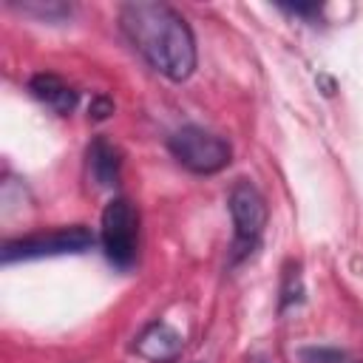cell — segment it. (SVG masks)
<instances>
[{"label": "cell", "instance_id": "obj_13", "mask_svg": "<svg viewBox=\"0 0 363 363\" xmlns=\"http://www.w3.org/2000/svg\"><path fill=\"white\" fill-rule=\"evenodd\" d=\"M278 9H281V11H286V14L303 17V20H312V17H318V14H320V6H315V3H309V6H303V3H295V6H286V3H281Z\"/></svg>", "mask_w": 363, "mask_h": 363}, {"label": "cell", "instance_id": "obj_3", "mask_svg": "<svg viewBox=\"0 0 363 363\" xmlns=\"http://www.w3.org/2000/svg\"><path fill=\"white\" fill-rule=\"evenodd\" d=\"M167 150L173 153V159L182 167H187L190 173H199V176L218 173L233 159L230 142L224 136L201 128V125H184V128H179L167 139Z\"/></svg>", "mask_w": 363, "mask_h": 363}, {"label": "cell", "instance_id": "obj_2", "mask_svg": "<svg viewBox=\"0 0 363 363\" xmlns=\"http://www.w3.org/2000/svg\"><path fill=\"white\" fill-rule=\"evenodd\" d=\"M227 207L233 216V252H230V264H238L244 258H250L267 230V201L261 196V190L250 182V179H238L230 187L227 196Z\"/></svg>", "mask_w": 363, "mask_h": 363}, {"label": "cell", "instance_id": "obj_1", "mask_svg": "<svg viewBox=\"0 0 363 363\" xmlns=\"http://www.w3.org/2000/svg\"><path fill=\"white\" fill-rule=\"evenodd\" d=\"M119 26L128 43L147 60V65L170 82H182L193 74L196 37L173 6L156 0L125 3L119 9Z\"/></svg>", "mask_w": 363, "mask_h": 363}, {"label": "cell", "instance_id": "obj_10", "mask_svg": "<svg viewBox=\"0 0 363 363\" xmlns=\"http://www.w3.org/2000/svg\"><path fill=\"white\" fill-rule=\"evenodd\" d=\"M301 363H346V352L335 346H303L298 352Z\"/></svg>", "mask_w": 363, "mask_h": 363}, {"label": "cell", "instance_id": "obj_9", "mask_svg": "<svg viewBox=\"0 0 363 363\" xmlns=\"http://www.w3.org/2000/svg\"><path fill=\"white\" fill-rule=\"evenodd\" d=\"M303 301V284H301V272H298V264L286 267L284 272V284H281V309L286 306H295Z\"/></svg>", "mask_w": 363, "mask_h": 363}, {"label": "cell", "instance_id": "obj_6", "mask_svg": "<svg viewBox=\"0 0 363 363\" xmlns=\"http://www.w3.org/2000/svg\"><path fill=\"white\" fill-rule=\"evenodd\" d=\"M184 349V337L164 320H153L147 323L136 340H133V352L150 363H173Z\"/></svg>", "mask_w": 363, "mask_h": 363}, {"label": "cell", "instance_id": "obj_12", "mask_svg": "<svg viewBox=\"0 0 363 363\" xmlns=\"http://www.w3.org/2000/svg\"><path fill=\"white\" fill-rule=\"evenodd\" d=\"M111 113H113V99L105 96V94H96V96L91 99V105H88V116H91L94 122H105Z\"/></svg>", "mask_w": 363, "mask_h": 363}, {"label": "cell", "instance_id": "obj_7", "mask_svg": "<svg viewBox=\"0 0 363 363\" xmlns=\"http://www.w3.org/2000/svg\"><path fill=\"white\" fill-rule=\"evenodd\" d=\"M28 91H31L34 99H40L45 108H51V111L60 113V116H68V113L77 108V102H79V94H77L62 77L48 74V71L34 74V77L28 79Z\"/></svg>", "mask_w": 363, "mask_h": 363}, {"label": "cell", "instance_id": "obj_11", "mask_svg": "<svg viewBox=\"0 0 363 363\" xmlns=\"http://www.w3.org/2000/svg\"><path fill=\"white\" fill-rule=\"evenodd\" d=\"M23 11H40L45 20H62L71 14V6H65V3H45V6L43 3H26Z\"/></svg>", "mask_w": 363, "mask_h": 363}, {"label": "cell", "instance_id": "obj_8", "mask_svg": "<svg viewBox=\"0 0 363 363\" xmlns=\"http://www.w3.org/2000/svg\"><path fill=\"white\" fill-rule=\"evenodd\" d=\"M88 173L99 187H116L119 173H122V153L105 139L96 136L88 145Z\"/></svg>", "mask_w": 363, "mask_h": 363}, {"label": "cell", "instance_id": "obj_5", "mask_svg": "<svg viewBox=\"0 0 363 363\" xmlns=\"http://www.w3.org/2000/svg\"><path fill=\"white\" fill-rule=\"evenodd\" d=\"M99 241L105 250V258L119 267L130 269L136 261V244H139V213L130 199L113 196L102 210L99 224Z\"/></svg>", "mask_w": 363, "mask_h": 363}, {"label": "cell", "instance_id": "obj_4", "mask_svg": "<svg viewBox=\"0 0 363 363\" xmlns=\"http://www.w3.org/2000/svg\"><path fill=\"white\" fill-rule=\"evenodd\" d=\"M94 233L82 224H71V227H57L48 233H31V235H20V238H9L3 244V264H14V261H34V258H57V255H77L94 247Z\"/></svg>", "mask_w": 363, "mask_h": 363}]
</instances>
